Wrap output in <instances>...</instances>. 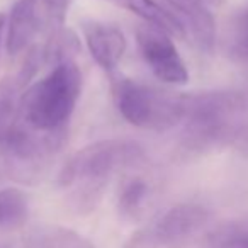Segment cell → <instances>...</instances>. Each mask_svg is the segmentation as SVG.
<instances>
[{
	"label": "cell",
	"instance_id": "cell-23",
	"mask_svg": "<svg viewBox=\"0 0 248 248\" xmlns=\"http://www.w3.org/2000/svg\"><path fill=\"white\" fill-rule=\"evenodd\" d=\"M245 219H247V223H248V217H245Z\"/></svg>",
	"mask_w": 248,
	"mask_h": 248
},
{
	"label": "cell",
	"instance_id": "cell-1",
	"mask_svg": "<svg viewBox=\"0 0 248 248\" xmlns=\"http://www.w3.org/2000/svg\"><path fill=\"white\" fill-rule=\"evenodd\" d=\"M186 124L180 148L204 153L240 141L245 135L248 100L234 90H207L179 95Z\"/></svg>",
	"mask_w": 248,
	"mask_h": 248
},
{
	"label": "cell",
	"instance_id": "cell-18",
	"mask_svg": "<svg viewBox=\"0 0 248 248\" xmlns=\"http://www.w3.org/2000/svg\"><path fill=\"white\" fill-rule=\"evenodd\" d=\"M43 62H45V60H43V48L34 46V48L29 49L28 56H26V60H24V65H22L21 72H19L17 77H16V80H17V83H19V89L22 90L29 82H31L32 77L38 73L39 65H41Z\"/></svg>",
	"mask_w": 248,
	"mask_h": 248
},
{
	"label": "cell",
	"instance_id": "cell-14",
	"mask_svg": "<svg viewBox=\"0 0 248 248\" xmlns=\"http://www.w3.org/2000/svg\"><path fill=\"white\" fill-rule=\"evenodd\" d=\"M29 201L21 189L7 187L0 190V230L17 228L28 219Z\"/></svg>",
	"mask_w": 248,
	"mask_h": 248
},
{
	"label": "cell",
	"instance_id": "cell-5",
	"mask_svg": "<svg viewBox=\"0 0 248 248\" xmlns=\"http://www.w3.org/2000/svg\"><path fill=\"white\" fill-rule=\"evenodd\" d=\"M211 213L196 202H182L170 207L150 230L140 233L146 247L187 248L204 231Z\"/></svg>",
	"mask_w": 248,
	"mask_h": 248
},
{
	"label": "cell",
	"instance_id": "cell-22",
	"mask_svg": "<svg viewBox=\"0 0 248 248\" xmlns=\"http://www.w3.org/2000/svg\"><path fill=\"white\" fill-rule=\"evenodd\" d=\"M0 248H11V245H7L5 241H0Z\"/></svg>",
	"mask_w": 248,
	"mask_h": 248
},
{
	"label": "cell",
	"instance_id": "cell-17",
	"mask_svg": "<svg viewBox=\"0 0 248 248\" xmlns=\"http://www.w3.org/2000/svg\"><path fill=\"white\" fill-rule=\"evenodd\" d=\"M17 92H21L16 78L0 80V136L16 123Z\"/></svg>",
	"mask_w": 248,
	"mask_h": 248
},
{
	"label": "cell",
	"instance_id": "cell-20",
	"mask_svg": "<svg viewBox=\"0 0 248 248\" xmlns=\"http://www.w3.org/2000/svg\"><path fill=\"white\" fill-rule=\"evenodd\" d=\"M207 7H221L224 4V0H202Z\"/></svg>",
	"mask_w": 248,
	"mask_h": 248
},
{
	"label": "cell",
	"instance_id": "cell-21",
	"mask_svg": "<svg viewBox=\"0 0 248 248\" xmlns=\"http://www.w3.org/2000/svg\"><path fill=\"white\" fill-rule=\"evenodd\" d=\"M4 26H5V16L0 14V36H2V31H4Z\"/></svg>",
	"mask_w": 248,
	"mask_h": 248
},
{
	"label": "cell",
	"instance_id": "cell-16",
	"mask_svg": "<svg viewBox=\"0 0 248 248\" xmlns=\"http://www.w3.org/2000/svg\"><path fill=\"white\" fill-rule=\"evenodd\" d=\"M228 53L234 60L248 62V5L231 17L228 26Z\"/></svg>",
	"mask_w": 248,
	"mask_h": 248
},
{
	"label": "cell",
	"instance_id": "cell-13",
	"mask_svg": "<svg viewBox=\"0 0 248 248\" xmlns=\"http://www.w3.org/2000/svg\"><path fill=\"white\" fill-rule=\"evenodd\" d=\"M78 51L80 41L77 34L70 29L60 26V28H55L48 43L43 48V60H45L46 65H51L55 68L62 63L73 62V56Z\"/></svg>",
	"mask_w": 248,
	"mask_h": 248
},
{
	"label": "cell",
	"instance_id": "cell-9",
	"mask_svg": "<svg viewBox=\"0 0 248 248\" xmlns=\"http://www.w3.org/2000/svg\"><path fill=\"white\" fill-rule=\"evenodd\" d=\"M39 29L38 0H16L9 14L5 49L9 55H19L29 45Z\"/></svg>",
	"mask_w": 248,
	"mask_h": 248
},
{
	"label": "cell",
	"instance_id": "cell-19",
	"mask_svg": "<svg viewBox=\"0 0 248 248\" xmlns=\"http://www.w3.org/2000/svg\"><path fill=\"white\" fill-rule=\"evenodd\" d=\"M43 5H45V11L48 12L51 22L60 28V26L65 24L66 14H68V9L72 0H41Z\"/></svg>",
	"mask_w": 248,
	"mask_h": 248
},
{
	"label": "cell",
	"instance_id": "cell-12",
	"mask_svg": "<svg viewBox=\"0 0 248 248\" xmlns=\"http://www.w3.org/2000/svg\"><path fill=\"white\" fill-rule=\"evenodd\" d=\"M150 197V184L145 177H128L119 187L117 194V211L124 219H140Z\"/></svg>",
	"mask_w": 248,
	"mask_h": 248
},
{
	"label": "cell",
	"instance_id": "cell-8",
	"mask_svg": "<svg viewBox=\"0 0 248 248\" xmlns=\"http://www.w3.org/2000/svg\"><path fill=\"white\" fill-rule=\"evenodd\" d=\"M82 31L92 60L102 70L112 72L128 48L124 32L117 26L102 21H85Z\"/></svg>",
	"mask_w": 248,
	"mask_h": 248
},
{
	"label": "cell",
	"instance_id": "cell-6",
	"mask_svg": "<svg viewBox=\"0 0 248 248\" xmlns=\"http://www.w3.org/2000/svg\"><path fill=\"white\" fill-rule=\"evenodd\" d=\"M136 41L145 63L160 82L169 85H186L189 82L187 66L172 36L150 24H141L136 29Z\"/></svg>",
	"mask_w": 248,
	"mask_h": 248
},
{
	"label": "cell",
	"instance_id": "cell-11",
	"mask_svg": "<svg viewBox=\"0 0 248 248\" xmlns=\"http://www.w3.org/2000/svg\"><path fill=\"white\" fill-rule=\"evenodd\" d=\"M126 11L138 16L145 24H150L160 31L175 38H186L182 26L175 17L160 4L158 0H114Z\"/></svg>",
	"mask_w": 248,
	"mask_h": 248
},
{
	"label": "cell",
	"instance_id": "cell-3",
	"mask_svg": "<svg viewBox=\"0 0 248 248\" xmlns=\"http://www.w3.org/2000/svg\"><path fill=\"white\" fill-rule=\"evenodd\" d=\"M146 153L133 140H102L78 150L68 158L58 173V186L68 189L77 182L106 184L121 169L145 162Z\"/></svg>",
	"mask_w": 248,
	"mask_h": 248
},
{
	"label": "cell",
	"instance_id": "cell-15",
	"mask_svg": "<svg viewBox=\"0 0 248 248\" xmlns=\"http://www.w3.org/2000/svg\"><path fill=\"white\" fill-rule=\"evenodd\" d=\"M206 248H248L247 219L230 221L214 228L207 234Z\"/></svg>",
	"mask_w": 248,
	"mask_h": 248
},
{
	"label": "cell",
	"instance_id": "cell-4",
	"mask_svg": "<svg viewBox=\"0 0 248 248\" xmlns=\"http://www.w3.org/2000/svg\"><path fill=\"white\" fill-rule=\"evenodd\" d=\"M112 92L119 114L136 128L169 131L182 123L179 95L143 85L129 78L116 80Z\"/></svg>",
	"mask_w": 248,
	"mask_h": 248
},
{
	"label": "cell",
	"instance_id": "cell-10",
	"mask_svg": "<svg viewBox=\"0 0 248 248\" xmlns=\"http://www.w3.org/2000/svg\"><path fill=\"white\" fill-rule=\"evenodd\" d=\"M22 248H95V245L70 228L45 223L28 231Z\"/></svg>",
	"mask_w": 248,
	"mask_h": 248
},
{
	"label": "cell",
	"instance_id": "cell-2",
	"mask_svg": "<svg viewBox=\"0 0 248 248\" xmlns=\"http://www.w3.org/2000/svg\"><path fill=\"white\" fill-rule=\"evenodd\" d=\"M82 92V73L75 62L55 66L32 83L19 100L21 121L39 133L63 131Z\"/></svg>",
	"mask_w": 248,
	"mask_h": 248
},
{
	"label": "cell",
	"instance_id": "cell-7",
	"mask_svg": "<svg viewBox=\"0 0 248 248\" xmlns=\"http://www.w3.org/2000/svg\"><path fill=\"white\" fill-rule=\"evenodd\" d=\"M179 21L186 36L202 53H213L216 46V21L202 0H158Z\"/></svg>",
	"mask_w": 248,
	"mask_h": 248
}]
</instances>
